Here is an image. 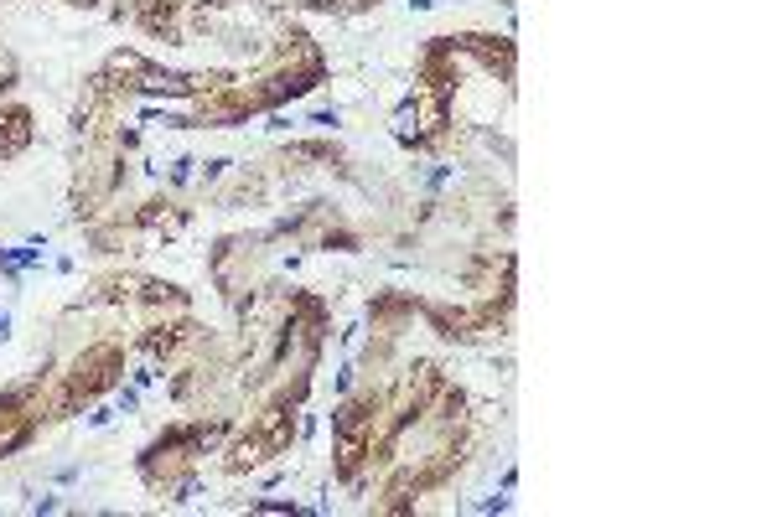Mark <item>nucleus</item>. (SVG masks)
<instances>
[{"label":"nucleus","instance_id":"1","mask_svg":"<svg viewBox=\"0 0 777 517\" xmlns=\"http://www.w3.org/2000/svg\"><path fill=\"white\" fill-rule=\"evenodd\" d=\"M311 125H322V129H337V109H322V114H311Z\"/></svg>","mask_w":777,"mask_h":517},{"label":"nucleus","instance_id":"2","mask_svg":"<svg viewBox=\"0 0 777 517\" xmlns=\"http://www.w3.org/2000/svg\"><path fill=\"white\" fill-rule=\"evenodd\" d=\"M6 331H11V316H6V311H0V337H6Z\"/></svg>","mask_w":777,"mask_h":517}]
</instances>
